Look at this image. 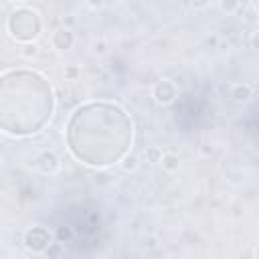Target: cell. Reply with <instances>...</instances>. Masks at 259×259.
I'll use <instances>...</instances> for the list:
<instances>
[{
    "instance_id": "obj_8",
    "label": "cell",
    "mask_w": 259,
    "mask_h": 259,
    "mask_svg": "<svg viewBox=\"0 0 259 259\" xmlns=\"http://www.w3.org/2000/svg\"><path fill=\"white\" fill-rule=\"evenodd\" d=\"M251 95H253V89H251V85H247V83H237V85H233V89H231V97H233V101H237V103L249 101Z\"/></svg>"
},
{
    "instance_id": "obj_11",
    "label": "cell",
    "mask_w": 259,
    "mask_h": 259,
    "mask_svg": "<svg viewBox=\"0 0 259 259\" xmlns=\"http://www.w3.org/2000/svg\"><path fill=\"white\" fill-rule=\"evenodd\" d=\"M146 158H148L150 162H160V160H162V152H160L158 148H150V150L146 152Z\"/></svg>"
},
{
    "instance_id": "obj_9",
    "label": "cell",
    "mask_w": 259,
    "mask_h": 259,
    "mask_svg": "<svg viewBox=\"0 0 259 259\" xmlns=\"http://www.w3.org/2000/svg\"><path fill=\"white\" fill-rule=\"evenodd\" d=\"M162 166L164 168H168V170H176L178 168V156H174V154H166V156H162Z\"/></svg>"
},
{
    "instance_id": "obj_4",
    "label": "cell",
    "mask_w": 259,
    "mask_h": 259,
    "mask_svg": "<svg viewBox=\"0 0 259 259\" xmlns=\"http://www.w3.org/2000/svg\"><path fill=\"white\" fill-rule=\"evenodd\" d=\"M51 233L45 227H32L24 233V247L32 253H42L51 245Z\"/></svg>"
},
{
    "instance_id": "obj_5",
    "label": "cell",
    "mask_w": 259,
    "mask_h": 259,
    "mask_svg": "<svg viewBox=\"0 0 259 259\" xmlns=\"http://www.w3.org/2000/svg\"><path fill=\"white\" fill-rule=\"evenodd\" d=\"M152 95H154L156 103H160V105L172 103L174 97H176V85H174L170 79H160V81L154 85Z\"/></svg>"
},
{
    "instance_id": "obj_6",
    "label": "cell",
    "mask_w": 259,
    "mask_h": 259,
    "mask_svg": "<svg viewBox=\"0 0 259 259\" xmlns=\"http://www.w3.org/2000/svg\"><path fill=\"white\" fill-rule=\"evenodd\" d=\"M34 166H36V170H38L40 174H55V172L59 170L61 162H59V158H57L55 152H42V154L36 156Z\"/></svg>"
},
{
    "instance_id": "obj_2",
    "label": "cell",
    "mask_w": 259,
    "mask_h": 259,
    "mask_svg": "<svg viewBox=\"0 0 259 259\" xmlns=\"http://www.w3.org/2000/svg\"><path fill=\"white\" fill-rule=\"evenodd\" d=\"M51 83L36 71L14 69L0 75V130L24 138L38 134L53 117Z\"/></svg>"
},
{
    "instance_id": "obj_10",
    "label": "cell",
    "mask_w": 259,
    "mask_h": 259,
    "mask_svg": "<svg viewBox=\"0 0 259 259\" xmlns=\"http://www.w3.org/2000/svg\"><path fill=\"white\" fill-rule=\"evenodd\" d=\"M121 166H123V170H136V168H138V158H136V156H132V154H130V156H125Z\"/></svg>"
},
{
    "instance_id": "obj_1",
    "label": "cell",
    "mask_w": 259,
    "mask_h": 259,
    "mask_svg": "<svg viewBox=\"0 0 259 259\" xmlns=\"http://www.w3.org/2000/svg\"><path fill=\"white\" fill-rule=\"evenodd\" d=\"M132 140V119L115 103H85L73 111L67 123L69 152L87 166L103 168L123 160Z\"/></svg>"
},
{
    "instance_id": "obj_7",
    "label": "cell",
    "mask_w": 259,
    "mask_h": 259,
    "mask_svg": "<svg viewBox=\"0 0 259 259\" xmlns=\"http://www.w3.org/2000/svg\"><path fill=\"white\" fill-rule=\"evenodd\" d=\"M73 40H75V38H73V32L67 30V28H59V30L53 32V47L59 49V51L71 49V47H73Z\"/></svg>"
},
{
    "instance_id": "obj_3",
    "label": "cell",
    "mask_w": 259,
    "mask_h": 259,
    "mask_svg": "<svg viewBox=\"0 0 259 259\" xmlns=\"http://www.w3.org/2000/svg\"><path fill=\"white\" fill-rule=\"evenodd\" d=\"M6 28H8V32H10V36L14 40H18V42H32L40 34L42 20H40L36 10L28 8V6H22V8H16L8 16Z\"/></svg>"
}]
</instances>
